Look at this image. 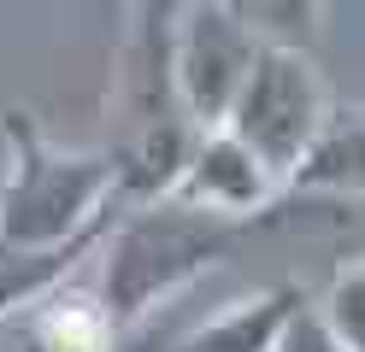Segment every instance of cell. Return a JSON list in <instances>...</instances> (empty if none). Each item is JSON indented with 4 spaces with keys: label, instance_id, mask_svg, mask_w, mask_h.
<instances>
[{
    "label": "cell",
    "instance_id": "7c38bea8",
    "mask_svg": "<svg viewBox=\"0 0 365 352\" xmlns=\"http://www.w3.org/2000/svg\"><path fill=\"white\" fill-rule=\"evenodd\" d=\"M230 6L265 41H283V47H307L318 30V0H230Z\"/></svg>",
    "mask_w": 365,
    "mask_h": 352
},
{
    "label": "cell",
    "instance_id": "52a82bcc",
    "mask_svg": "<svg viewBox=\"0 0 365 352\" xmlns=\"http://www.w3.org/2000/svg\"><path fill=\"white\" fill-rule=\"evenodd\" d=\"M289 194L365 200V106H330L318 141L289 171Z\"/></svg>",
    "mask_w": 365,
    "mask_h": 352
},
{
    "label": "cell",
    "instance_id": "4fadbf2b",
    "mask_svg": "<svg viewBox=\"0 0 365 352\" xmlns=\"http://www.w3.org/2000/svg\"><path fill=\"white\" fill-rule=\"evenodd\" d=\"M277 352H348L336 335H330V323L318 317V305H301L294 311V323H289V335H283V346Z\"/></svg>",
    "mask_w": 365,
    "mask_h": 352
},
{
    "label": "cell",
    "instance_id": "9c48e42d",
    "mask_svg": "<svg viewBox=\"0 0 365 352\" xmlns=\"http://www.w3.org/2000/svg\"><path fill=\"white\" fill-rule=\"evenodd\" d=\"M124 329L112 323L106 299L88 288H59L30 317V352H112Z\"/></svg>",
    "mask_w": 365,
    "mask_h": 352
},
{
    "label": "cell",
    "instance_id": "5b68a950",
    "mask_svg": "<svg viewBox=\"0 0 365 352\" xmlns=\"http://www.w3.org/2000/svg\"><path fill=\"white\" fill-rule=\"evenodd\" d=\"M195 0H124V65H118V112L124 135H142L165 117H182L171 94V41Z\"/></svg>",
    "mask_w": 365,
    "mask_h": 352
},
{
    "label": "cell",
    "instance_id": "277c9868",
    "mask_svg": "<svg viewBox=\"0 0 365 352\" xmlns=\"http://www.w3.org/2000/svg\"><path fill=\"white\" fill-rule=\"evenodd\" d=\"M259 47H265V36L230 0H195L182 12L177 41H171V94L195 129H212L230 117Z\"/></svg>",
    "mask_w": 365,
    "mask_h": 352
},
{
    "label": "cell",
    "instance_id": "7a4b0ae2",
    "mask_svg": "<svg viewBox=\"0 0 365 352\" xmlns=\"http://www.w3.org/2000/svg\"><path fill=\"white\" fill-rule=\"evenodd\" d=\"M124 194L112 153L53 147L30 112H6V171H0V241L71 247L112 229V200Z\"/></svg>",
    "mask_w": 365,
    "mask_h": 352
},
{
    "label": "cell",
    "instance_id": "6da1fadb",
    "mask_svg": "<svg viewBox=\"0 0 365 352\" xmlns=\"http://www.w3.org/2000/svg\"><path fill=\"white\" fill-rule=\"evenodd\" d=\"M236 218H224V211H207L195 200H182L177 188L165 194H148L135 211L124 218H112V229L101 235V299L118 329L142 323L159 299H171L177 288H189L200 270H212L224 252L242 241Z\"/></svg>",
    "mask_w": 365,
    "mask_h": 352
},
{
    "label": "cell",
    "instance_id": "8fae6325",
    "mask_svg": "<svg viewBox=\"0 0 365 352\" xmlns=\"http://www.w3.org/2000/svg\"><path fill=\"white\" fill-rule=\"evenodd\" d=\"M318 317L330 323V335L348 352H365V258L336 270V282L324 288V299H318Z\"/></svg>",
    "mask_w": 365,
    "mask_h": 352
},
{
    "label": "cell",
    "instance_id": "3957f363",
    "mask_svg": "<svg viewBox=\"0 0 365 352\" xmlns=\"http://www.w3.org/2000/svg\"><path fill=\"white\" fill-rule=\"evenodd\" d=\"M324 117H330V88L318 77L312 53L307 47L265 41L254 70H247V82H242V94H236V106H230V117H224V129H236L289 188V171L318 141Z\"/></svg>",
    "mask_w": 365,
    "mask_h": 352
},
{
    "label": "cell",
    "instance_id": "8992f818",
    "mask_svg": "<svg viewBox=\"0 0 365 352\" xmlns=\"http://www.w3.org/2000/svg\"><path fill=\"white\" fill-rule=\"evenodd\" d=\"M177 194L207 206V211H224V218H236V223H254L289 194V188L236 129L212 124V129L195 135V153H189V164H182V176H177Z\"/></svg>",
    "mask_w": 365,
    "mask_h": 352
},
{
    "label": "cell",
    "instance_id": "30bf717a",
    "mask_svg": "<svg viewBox=\"0 0 365 352\" xmlns=\"http://www.w3.org/2000/svg\"><path fill=\"white\" fill-rule=\"evenodd\" d=\"M95 247L101 241H71V247H12V241H0V317L59 294Z\"/></svg>",
    "mask_w": 365,
    "mask_h": 352
},
{
    "label": "cell",
    "instance_id": "ba28073f",
    "mask_svg": "<svg viewBox=\"0 0 365 352\" xmlns=\"http://www.w3.org/2000/svg\"><path fill=\"white\" fill-rule=\"evenodd\" d=\"M301 305L307 299L294 288H265L254 299H236L230 311H218L212 323H200L195 335H182L177 352H277Z\"/></svg>",
    "mask_w": 365,
    "mask_h": 352
}]
</instances>
